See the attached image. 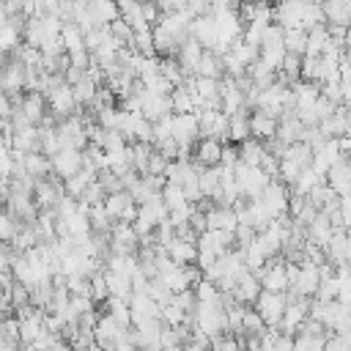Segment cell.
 I'll return each mask as SVG.
<instances>
[{"mask_svg":"<svg viewBox=\"0 0 351 351\" xmlns=\"http://www.w3.org/2000/svg\"><path fill=\"white\" fill-rule=\"evenodd\" d=\"M129 329H123L121 324H115L110 315L101 313L93 326V346H99L101 351H115L121 343H129Z\"/></svg>","mask_w":351,"mask_h":351,"instance_id":"obj_1","label":"cell"},{"mask_svg":"<svg viewBox=\"0 0 351 351\" xmlns=\"http://www.w3.org/2000/svg\"><path fill=\"white\" fill-rule=\"evenodd\" d=\"M252 310L261 315L263 326L266 329H277L280 321H282V313H285V296L282 293H269V291H261Z\"/></svg>","mask_w":351,"mask_h":351,"instance_id":"obj_2","label":"cell"},{"mask_svg":"<svg viewBox=\"0 0 351 351\" xmlns=\"http://www.w3.org/2000/svg\"><path fill=\"white\" fill-rule=\"evenodd\" d=\"M63 197V181L58 176H47V178H36L33 184V203L38 211H47V208H55L58 200Z\"/></svg>","mask_w":351,"mask_h":351,"instance_id":"obj_3","label":"cell"},{"mask_svg":"<svg viewBox=\"0 0 351 351\" xmlns=\"http://www.w3.org/2000/svg\"><path fill=\"white\" fill-rule=\"evenodd\" d=\"M80 167H82V151L63 148V151H58V154L49 156V170H52V176H58L60 181L71 178Z\"/></svg>","mask_w":351,"mask_h":351,"instance_id":"obj_4","label":"cell"},{"mask_svg":"<svg viewBox=\"0 0 351 351\" xmlns=\"http://www.w3.org/2000/svg\"><path fill=\"white\" fill-rule=\"evenodd\" d=\"M0 93L3 96H14V93H25V66L14 58H8V63L0 71Z\"/></svg>","mask_w":351,"mask_h":351,"instance_id":"obj_5","label":"cell"},{"mask_svg":"<svg viewBox=\"0 0 351 351\" xmlns=\"http://www.w3.org/2000/svg\"><path fill=\"white\" fill-rule=\"evenodd\" d=\"M44 101H47V112H52L58 121H63V118H69L74 110H77V104H74V96H71V88L69 85H60V88H55V90H49L47 96H44Z\"/></svg>","mask_w":351,"mask_h":351,"instance_id":"obj_6","label":"cell"},{"mask_svg":"<svg viewBox=\"0 0 351 351\" xmlns=\"http://www.w3.org/2000/svg\"><path fill=\"white\" fill-rule=\"evenodd\" d=\"M258 293H261V282L255 280V274H252V271L241 269V271H239V277H236L233 299H236L241 307H252V304H255V299H258Z\"/></svg>","mask_w":351,"mask_h":351,"instance_id":"obj_7","label":"cell"},{"mask_svg":"<svg viewBox=\"0 0 351 351\" xmlns=\"http://www.w3.org/2000/svg\"><path fill=\"white\" fill-rule=\"evenodd\" d=\"M348 247H351V241H348L346 230H332V236H329V241L324 247L326 263L329 266H346L348 263Z\"/></svg>","mask_w":351,"mask_h":351,"instance_id":"obj_8","label":"cell"},{"mask_svg":"<svg viewBox=\"0 0 351 351\" xmlns=\"http://www.w3.org/2000/svg\"><path fill=\"white\" fill-rule=\"evenodd\" d=\"M324 184L337 195V197H348V156H340L324 176Z\"/></svg>","mask_w":351,"mask_h":351,"instance_id":"obj_9","label":"cell"},{"mask_svg":"<svg viewBox=\"0 0 351 351\" xmlns=\"http://www.w3.org/2000/svg\"><path fill=\"white\" fill-rule=\"evenodd\" d=\"M321 14H324V25H340V27H351V3L348 0H326L318 3Z\"/></svg>","mask_w":351,"mask_h":351,"instance_id":"obj_10","label":"cell"},{"mask_svg":"<svg viewBox=\"0 0 351 351\" xmlns=\"http://www.w3.org/2000/svg\"><path fill=\"white\" fill-rule=\"evenodd\" d=\"M247 123H250V137L252 140H271L274 137V132H277V121L274 118H269V115H263L261 110H252L250 112V118H247Z\"/></svg>","mask_w":351,"mask_h":351,"instance_id":"obj_11","label":"cell"},{"mask_svg":"<svg viewBox=\"0 0 351 351\" xmlns=\"http://www.w3.org/2000/svg\"><path fill=\"white\" fill-rule=\"evenodd\" d=\"M318 282H321V277H318V266H313V263H302V266H299L296 285H293L291 291H296V293H299V296H304V299H313V296H315Z\"/></svg>","mask_w":351,"mask_h":351,"instance_id":"obj_12","label":"cell"},{"mask_svg":"<svg viewBox=\"0 0 351 351\" xmlns=\"http://www.w3.org/2000/svg\"><path fill=\"white\" fill-rule=\"evenodd\" d=\"M19 110H22V115L27 118L30 126H38V123L44 121V115H47V101H44L41 93H22Z\"/></svg>","mask_w":351,"mask_h":351,"instance_id":"obj_13","label":"cell"},{"mask_svg":"<svg viewBox=\"0 0 351 351\" xmlns=\"http://www.w3.org/2000/svg\"><path fill=\"white\" fill-rule=\"evenodd\" d=\"M137 219H140V222H145L148 228H156L159 222H165V219H167V208H165L162 197H159V195H154L148 203L137 206Z\"/></svg>","mask_w":351,"mask_h":351,"instance_id":"obj_14","label":"cell"},{"mask_svg":"<svg viewBox=\"0 0 351 351\" xmlns=\"http://www.w3.org/2000/svg\"><path fill=\"white\" fill-rule=\"evenodd\" d=\"M203 217H206V230H228V233H233L236 225H239L236 211L233 208H222V206L219 208H211Z\"/></svg>","mask_w":351,"mask_h":351,"instance_id":"obj_15","label":"cell"},{"mask_svg":"<svg viewBox=\"0 0 351 351\" xmlns=\"http://www.w3.org/2000/svg\"><path fill=\"white\" fill-rule=\"evenodd\" d=\"M101 277H104V285H107V293L112 296V299H121V302H126L129 304V299H132V280L126 277V274H115V271H101Z\"/></svg>","mask_w":351,"mask_h":351,"instance_id":"obj_16","label":"cell"},{"mask_svg":"<svg viewBox=\"0 0 351 351\" xmlns=\"http://www.w3.org/2000/svg\"><path fill=\"white\" fill-rule=\"evenodd\" d=\"M44 310H36L33 307V313L27 315V318H22V321H16L19 324V346H33V340L41 335V329H44Z\"/></svg>","mask_w":351,"mask_h":351,"instance_id":"obj_17","label":"cell"},{"mask_svg":"<svg viewBox=\"0 0 351 351\" xmlns=\"http://www.w3.org/2000/svg\"><path fill=\"white\" fill-rule=\"evenodd\" d=\"M192 77L222 80V77H225V71H222V60H219V55H214L211 49H203V55H200V60H197V66H195Z\"/></svg>","mask_w":351,"mask_h":351,"instance_id":"obj_18","label":"cell"},{"mask_svg":"<svg viewBox=\"0 0 351 351\" xmlns=\"http://www.w3.org/2000/svg\"><path fill=\"white\" fill-rule=\"evenodd\" d=\"M250 112L247 110H239L233 115H228V143L239 145L244 140H250V123H247Z\"/></svg>","mask_w":351,"mask_h":351,"instance_id":"obj_19","label":"cell"},{"mask_svg":"<svg viewBox=\"0 0 351 351\" xmlns=\"http://www.w3.org/2000/svg\"><path fill=\"white\" fill-rule=\"evenodd\" d=\"M165 250H167V258L176 266H189V263H195V255H197V247L195 244H186V241H178V239H173Z\"/></svg>","mask_w":351,"mask_h":351,"instance_id":"obj_20","label":"cell"},{"mask_svg":"<svg viewBox=\"0 0 351 351\" xmlns=\"http://www.w3.org/2000/svg\"><path fill=\"white\" fill-rule=\"evenodd\" d=\"M282 159L291 162V165H296L299 170H307L310 162H313V151H310V145H304V143H291V145H285Z\"/></svg>","mask_w":351,"mask_h":351,"instance_id":"obj_21","label":"cell"},{"mask_svg":"<svg viewBox=\"0 0 351 351\" xmlns=\"http://www.w3.org/2000/svg\"><path fill=\"white\" fill-rule=\"evenodd\" d=\"M22 167H25V173L36 181V178H47L52 170H49V159L44 156V154H25L22 156Z\"/></svg>","mask_w":351,"mask_h":351,"instance_id":"obj_22","label":"cell"},{"mask_svg":"<svg viewBox=\"0 0 351 351\" xmlns=\"http://www.w3.org/2000/svg\"><path fill=\"white\" fill-rule=\"evenodd\" d=\"M60 44H63V52H74V49H85V41H82V30L74 25V22H63L60 25Z\"/></svg>","mask_w":351,"mask_h":351,"instance_id":"obj_23","label":"cell"},{"mask_svg":"<svg viewBox=\"0 0 351 351\" xmlns=\"http://www.w3.org/2000/svg\"><path fill=\"white\" fill-rule=\"evenodd\" d=\"M96 88H99V85L85 74L80 82H74V85H71L74 104H77V107H90V101H93V96H96Z\"/></svg>","mask_w":351,"mask_h":351,"instance_id":"obj_24","label":"cell"},{"mask_svg":"<svg viewBox=\"0 0 351 351\" xmlns=\"http://www.w3.org/2000/svg\"><path fill=\"white\" fill-rule=\"evenodd\" d=\"M239 148V162L241 165H247V167H258V162H261V156H263V143L261 140H244V143H239L236 145Z\"/></svg>","mask_w":351,"mask_h":351,"instance_id":"obj_25","label":"cell"},{"mask_svg":"<svg viewBox=\"0 0 351 351\" xmlns=\"http://www.w3.org/2000/svg\"><path fill=\"white\" fill-rule=\"evenodd\" d=\"M304 44H307V33H304V30H299V27L285 30V36H282V49H285L288 55L304 58Z\"/></svg>","mask_w":351,"mask_h":351,"instance_id":"obj_26","label":"cell"},{"mask_svg":"<svg viewBox=\"0 0 351 351\" xmlns=\"http://www.w3.org/2000/svg\"><path fill=\"white\" fill-rule=\"evenodd\" d=\"M282 36H285V30H282L280 25L269 22V25L263 27V33H261L258 49H261V52H263V49H282ZM282 52H285V49H282Z\"/></svg>","mask_w":351,"mask_h":351,"instance_id":"obj_27","label":"cell"},{"mask_svg":"<svg viewBox=\"0 0 351 351\" xmlns=\"http://www.w3.org/2000/svg\"><path fill=\"white\" fill-rule=\"evenodd\" d=\"M219 173H222L219 167H203L197 173V189H200L203 197H211L219 189Z\"/></svg>","mask_w":351,"mask_h":351,"instance_id":"obj_28","label":"cell"},{"mask_svg":"<svg viewBox=\"0 0 351 351\" xmlns=\"http://www.w3.org/2000/svg\"><path fill=\"white\" fill-rule=\"evenodd\" d=\"M101 206H104L107 217H110L112 222H118V217L123 214V208L132 206V197H129V192H115V195H107Z\"/></svg>","mask_w":351,"mask_h":351,"instance_id":"obj_29","label":"cell"},{"mask_svg":"<svg viewBox=\"0 0 351 351\" xmlns=\"http://www.w3.org/2000/svg\"><path fill=\"white\" fill-rule=\"evenodd\" d=\"M159 197H162V203H165V208H167V211L186 206L184 192H181V186H176V184H165V186H162V192H159Z\"/></svg>","mask_w":351,"mask_h":351,"instance_id":"obj_30","label":"cell"},{"mask_svg":"<svg viewBox=\"0 0 351 351\" xmlns=\"http://www.w3.org/2000/svg\"><path fill=\"white\" fill-rule=\"evenodd\" d=\"M145 296L154 302V304H159V307H165V304H170V299H173V293H170V288L156 277V280H151L148 282V291H145Z\"/></svg>","mask_w":351,"mask_h":351,"instance_id":"obj_31","label":"cell"},{"mask_svg":"<svg viewBox=\"0 0 351 351\" xmlns=\"http://www.w3.org/2000/svg\"><path fill=\"white\" fill-rule=\"evenodd\" d=\"M321 181H324V178H321V176H315V173L307 167V170H302V173H299L296 184L291 186V195H302V197H304V195H307V192H310L315 184H321Z\"/></svg>","mask_w":351,"mask_h":351,"instance_id":"obj_32","label":"cell"},{"mask_svg":"<svg viewBox=\"0 0 351 351\" xmlns=\"http://www.w3.org/2000/svg\"><path fill=\"white\" fill-rule=\"evenodd\" d=\"M19 222H14L5 211H0V244H11L14 241V236L19 233Z\"/></svg>","mask_w":351,"mask_h":351,"instance_id":"obj_33","label":"cell"},{"mask_svg":"<svg viewBox=\"0 0 351 351\" xmlns=\"http://www.w3.org/2000/svg\"><path fill=\"white\" fill-rule=\"evenodd\" d=\"M236 165H239V148L233 143H222V148H219V167L233 170Z\"/></svg>","mask_w":351,"mask_h":351,"instance_id":"obj_34","label":"cell"},{"mask_svg":"<svg viewBox=\"0 0 351 351\" xmlns=\"http://www.w3.org/2000/svg\"><path fill=\"white\" fill-rule=\"evenodd\" d=\"M66 55H69V66L71 69H80V71L90 69V52L88 49H74V52H66Z\"/></svg>","mask_w":351,"mask_h":351,"instance_id":"obj_35","label":"cell"},{"mask_svg":"<svg viewBox=\"0 0 351 351\" xmlns=\"http://www.w3.org/2000/svg\"><path fill=\"white\" fill-rule=\"evenodd\" d=\"M165 167H167V159H165L159 151H151L148 165H145V176H162V173H165Z\"/></svg>","mask_w":351,"mask_h":351,"instance_id":"obj_36","label":"cell"},{"mask_svg":"<svg viewBox=\"0 0 351 351\" xmlns=\"http://www.w3.org/2000/svg\"><path fill=\"white\" fill-rule=\"evenodd\" d=\"M110 293H107V285H104V277L101 274H93L90 277V302H104Z\"/></svg>","mask_w":351,"mask_h":351,"instance_id":"obj_37","label":"cell"},{"mask_svg":"<svg viewBox=\"0 0 351 351\" xmlns=\"http://www.w3.org/2000/svg\"><path fill=\"white\" fill-rule=\"evenodd\" d=\"M47 351H71V346H69V343H63V340H55Z\"/></svg>","mask_w":351,"mask_h":351,"instance_id":"obj_38","label":"cell"},{"mask_svg":"<svg viewBox=\"0 0 351 351\" xmlns=\"http://www.w3.org/2000/svg\"><path fill=\"white\" fill-rule=\"evenodd\" d=\"M5 195H8V178H5V176H0V203L5 200Z\"/></svg>","mask_w":351,"mask_h":351,"instance_id":"obj_39","label":"cell"},{"mask_svg":"<svg viewBox=\"0 0 351 351\" xmlns=\"http://www.w3.org/2000/svg\"><path fill=\"white\" fill-rule=\"evenodd\" d=\"M115 351H134V346H132V343H121Z\"/></svg>","mask_w":351,"mask_h":351,"instance_id":"obj_40","label":"cell"},{"mask_svg":"<svg viewBox=\"0 0 351 351\" xmlns=\"http://www.w3.org/2000/svg\"><path fill=\"white\" fill-rule=\"evenodd\" d=\"M5 63H8V55H5V52H0V71H3V66H5Z\"/></svg>","mask_w":351,"mask_h":351,"instance_id":"obj_41","label":"cell"}]
</instances>
